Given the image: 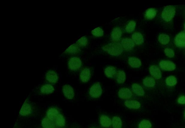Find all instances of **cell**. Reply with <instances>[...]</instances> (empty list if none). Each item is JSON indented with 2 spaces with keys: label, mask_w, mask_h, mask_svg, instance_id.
I'll return each mask as SVG.
<instances>
[{
  "label": "cell",
  "mask_w": 185,
  "mask_h": 128,
  "mask_svg": "<svg viewBox=\"0 0 185 128\" xmlns=\"http://www.w3.org/2000/svg\"><path fill=\"white\" fill-rule=\"evenodd\" d=\"M132 40L137 45H141L144 42V38L143 35L139 32H136L132 35Z\"/></svg>",
  "instance_id": "obj_15"
},
{
  "label": "cell",
  "mask_w": 185,
  "mask_h": 128,
  "mask_svg": "<svg viewBox=\"0 0 185 128\" xmlns=\"http://www.w3.org/2000/svg\"><path fill=\"white\" fill-rule=\"evenodd\" d=\"M33 112V109L30 104L26 100L22 107L19 113L20 115L24 116L30 115Z\"/></svg>",
  "instance_id": "obj_8"
},
{
  "label": "cell",
  "mask_w": 185,
  "mask_h": 128,
  "mask_svg": "<svg viewBox=\"0 0 185 128\" xmlns=\"http://www.w3.org/2000/svg\"><path fill=\"white\" fill-rule=\"evenodd\" d=\"M112 126L113 128H121L122 122L120 117L115 116L112 119Z\"/></svg>",
  "instance_id": "obj_27"
},
{
  "label": "cell",
  "mask_w": 185,
  "mask_h": 128,
  "mask_svg": "<svg viewBox=\"0 0 185 128\" xmlns=\"http://www.w3.org/2000/svg\"></svg>",
  "instance_id": "obj_37"
},
{
  "label": "cell",
  "mask_w": 185,
  "mask_h": 128,
  "mask_svg": "<svg viewBox=\"0 0 185 128\" xmlns=\"http://www.w3.org/2000/svg\"><path fill=\"white\" fill-rule=\"evenodd\" d=\"M118 95L120 98L127 99L132 97V93L128 88H122L119 91Z\"/></svg>",
  "instance_id": "obj_14"
},
{
  "label": "cell",
  "mask_w": 185,
  "mask_h": 128,
  "mask_svg": "<svg viewBox=\"0 0 185 128\" xmlns=\"http://www.w3.org/2000/svg\"><path fill=\"white\" fill-rule=\"evenodd\" d=\"M62 91L64 96L68 99H72L74 98V93L73 88L70 85H64L63 86Z\"/></svg>",
  "instance_id": "obj_9"
},
{
  "label": "cell",
  "mask_w": 185,
  "mask_h": 128,
  "mask_svg": "<svg viewBox=\"0 0 185 128\" xmlns=\"http://www.w3.org/2000/svg\"><path fill=\"white\" fill-rule=\"evenodd\" d=\"M152 124L149 121L143 120L139 124V128H151L152 127Z\"/></svg>",
  "instance_id": "obj_33"
},
{
  "label": "cell",
  "mask_w": 185,
  "mask_h": 128,
  "mask_svg": "<svg viewBox=\"0 0 185 128\" xmlns=\"http://www.w3.org/2000/svg\"><path fill=\"white\" fill-rule=\"evenodd\" d=\"M178 102L180 104H185V97L184 96H182L179 97L178 99Z\"/></svg>",
  "instance_id": "obj_35"
},
{
  "label": "cell",
  "mask_w": 185,
  "mask_h": 128,
  "mask_svg": "<svg viewBox=\"0 0 185 128\" xmlns=\"http://www.w3.org/2000/svg\"><path fill=\"white\" fill-rule=\"evenodd\" d=\"M45 78L49 82L55 83L57 82L59 79L58 75L55 71L49 70L46 73Z\"/></svg>",
  "instance_id": "obj_10"
},
{
  "label": "cell",
  "mask_w": 185,
  "mask_h": 128,
  "mask_svg": "<svg viewBox=\"0 0 185 128\" xmlns=\"http://www.w3.org/2000/svg\"><path fill=\"white\" fill-rule=\"evenodd\" d=\"M176 46L179 48L185 47V31H183L176 36L174 40Z\"/></svg>",
  "instance_id": "obj_7"
},
{
  "label": "cell",
  "mask_w": 185,
  "mask_h": 128,
  "mask_svg": "<svg viewBox=\"0 0 185 128\" xmlns=\"http://www.w3.org/2000/svg\"><path fill=\"white\" fill-rule=\"evenodd\" d=\"M128 64L132 67L139 68L141 66L140 59L136 57H131L128 59Z\"/></svg>",
  "instance_id": "obj_18"
},
{
  "label": "cell",
  "mask_w": 185,
  "mask_h": 128,
  "mask_svg": "<svg viewBox=\"0 0 185 128\" xmlns=\"http://www.w3.org/2000/svg\"><path fill=\"white\" fill-rule=\"evenodd\" d=\"M80 51L79 47L76 44H72L66 49L64 53L74 54L77 53Z\"/></svg>",
  "instance_id": "obj_23"
},
{
  "label": "cell",
  "mask_w": 185,
  "mask_h": 128,
  "mask_svg": "<svg viewBox=\"0 0 185 128\" xmlns=\"http://www.w3.org/2000/svg\"><path fill=\"white\" fill-rule=\"evenodd\" d=\"M143 83L144 85L147 87H153L155 85V80L151 77H147L143 80Z\"/></svg>",
  "instance_id": "obj_25"
},
{
  "label": "cell",
  "mask_w": 185,
  "mask_h": 128,
  "mask_svg": "<svg viewBox=\"0 0 185 128\" xmlns=\"http://www.w3.org/2000/svg\"><path fill=\"white\" fill-rule=\"evenodd\" d=\"M121 45L123 49L126 51H130L133 49L135 44L133 41L128 38H124L121 41Z\"/></svg>",
  "instance_id": "obj_11"
},
{
  "label": "cell",
  "mask_w": 185,
  "mask_h": 128,
  "mask_svg": "<svg viewBox=\"0 0 185 128\" xmlns=\"http://www.w3.org/2000/svg\"><path fill=\"white\" fill-rule=\"evenodd\" d=\"M132 89L134 93L139 96H143L145 94V91L143 88L139 84L135 83L132 85Z\"/></svg>",
  "instance_id": "obj_19"
},
{
  "label": "cell",
  "mask_w": 185,
  "mask_h": 128,
  "mask_svg": "<svg viewBox=\"0 0 185 128\" xmlns=\"http://www.w3.org/2000/svg\"><path fill=\"white\" fill-rule=\"evenodd\" d=\"M184 29H185V23L184 24Z\"/></svg>",
  "instance_id": "obj_36"
},
{
  "label": "cell",
  "mask_w": 185,
  "mask_h": 128,
  "mask_svg": "<svg viewBox=\"0 0 185 128\" xmlns=\"http://www.w3.org/2000/svg\"><path fill=\"white\" fill-rule=\"evenodd\" d=\"M92 34L93 35L96 37H100L103 36L104 34V32L103 30L100 27L95 29L91 32Z\"/></svg>",
  "instance_id": "obj_32"
},
{
  "label": "cell",
  "mask_w": 185,
  "mask_h": 128,
  "mask_svg": "<svg viewBox=\"0 0 185 128\" xmlns=\"http://www.w3.org/2000/svg\"><path fill=\"white\" fill-rule=\"evenodd\" d=\"M159 66L163 70L172 71L176 69V65L172 61L162 60L159 63Z\"/></svg>",
  "instance_id": "obj_6"
},
{
  "label": "cell",
  "mask_w": 185,
  "mask_h": 128,
  "mask_svg": "<svg viewBox=\"0 0 185 128\" xmlns=\"http://www.w3.org/2000/svg\"><path fill=\"white\" fill-rule=\"evenodd\" d=\"M54 88L52 85L45 84L42 86L40 89V91L42 94H49L53 93Z\"/></svg>",
  "instance_id": "obj_21"
},
{
  "label": "cell",
  "mask_w": 185,
  "mask_h": 128,
  "mask_svg": "<svg viewBox=\"0 0 185 128\" xmlns=\"http://www.w3.org/2000/svg\"><path fill=\"white\" fill-rule=\"evenodd\" d=\"M100 123L103 127H109L111 125L112 121L111 119L108 116L102 115L100 118Z\"/></svg>",
  "instance_id": "obj_17"
},
{
  "label": "cell",
  "mask_w": 185,
  "mask_h": 128,
  "mask_svg": "<svg viewBox=\"0 0 185 128\" xmlns=\"http://www.w3.org/2000/svg\"><path fill=\"white\" fill-rule=\"evenodd\" d=\"M104 73L108 78H113L116 74V69L112 66H108L105 69Z\"/></svg>",
  "instance_id": "obj_20"
},
{
  "label": "cell",
  "mask_w": 185,
  "mask_h": 128,
  "mask_svg": "<svg viewBox=\"0 0 185 128\" xmlns=\"http://www.w3.org/2000/svg\"><path fill=\"white\" fill-rule=\"evenodd\" d=\"M41 125L43 128H65L66 120L60 111L52 112L46 114Z\"/></svg>",
  "instance_id": "obj_1"
},
{
  "label": "cell",
  "mask_w": 185,
  "mask_h": 128,
  "mask_svg": "<svg viewBox=\"0 0 185 128\" xmlns=\"http://www.w3.org/2000/svg\"><path fill=\"white\" fill-rule=\"evenodd\" d=\"M125 106L130 109H138L140 107V102L136 100H127L125 102Z\"/></svg>",
  "instance_id": "obj_16"
},
{
  "label": "cell",
  "mask_w": 185,
  "mask_h": 128,
  "mask_svg": "<svg viewBox=\"0 0 185 128\" xmlns=\"http://www.w3.org/2000/svg\"><path fill=\"white\" fill-rule=\"evenodd\" d=\"M103 50L112 56H119L123 52V48L120 42L110 43L102 47Z\"/></svg>",
  "instance_id": "obj_2"
},
{
  "label": "cell",
  "mask_w": 185,
  "mask_h": 128,
  "mask_svg": "<svg viewBox=\"0 0 185 128\" xmlns=\"http://www.w3.org/2000/svg\"><path fill=\"white\" fill-rule=\"evenodd\" d=\"M81 61L79 58L73 57L70 58L68 62L69 69L72 71H76L80 69Z\"/></svg>",
  "instance_id": "obj_4"
},
{
  "label": "cell",
  "mask_w": 185,
  "mask_h": 128,
  "mask_svg": "<svg viewBox=\"0 0 185 128\" xmlns=\"http://www.w3.org/2000/svg\"><path fill=\"white\" fill-rule=\"evenodd\" d=\"M76 44L79 47H85L88 44L87 38L85 36L83 37L76 42Z\"/></svg>",
  "instance_id": "obj_31"
},
{
  "label": "cell",
  "mask_w": 185,
  "mask_h": 128,
  "mask_svg": "<svg viewBox=\"0 0 185 128\" xmlns=\"http://www.w3.org/2000/svg\"><path fill=\"white\" fill-rule=\"evenodd\" d=\"M158 40L160 43L163 45H166L169 43L170 38L168 35L164 34H161L159 37Z\"/></svg>",
  "instance_id": "obj_28"
},
{
  "label": "cell",
  "mask_w": 185,
  "mask_h": 128,
  "mask_svg": "<svg viewBox=\"0 0 185 128\" xmlns=\"http://www.w3.org/2000/svg\"><path fill=\"white\" fill-rule=\"evenodd\" d=\"M122 34L121 30L119 28H115L113 29L111 33V38L114 41H117L120 40Z\"/></svg>",
  "instance_id": "obj_22"
},
{
  "label": "cell",
  "mask_w": 185,
  "mask_h": 128,
  "mask_svg": "<svg viewBox=\"0 0 185 128\" xmlns=\"http://www.w3.org/2000/svg\"><path fill=\"white\" fill-rule=\"evenodd\" d=\"M150 74L155 79L158 80L162 78V73L157 66H152L149 68Z\"/></svg>",
  "instance_id": "obj_13"
},
{
  "label": "cell",
  "mask_w": 185,
  "mask_h": 128,
  "mask_svg": "<svg viewBox=\"0 0 185 128\" xmlns=\"http://www.w3.org/2000/svg\"><path fill=\"white\" fill-rule=\"evenodd\" d=\"M136 23L134 20H131L127 25L125 28V30L127 32H132L134 31L135 30Z\"/></svg>",
  "instance_id": "obj_30"
},
{
  "label": "cell",
  "mask_w": 185,
  "mask_h": 128,
  "mask_svg": "<svg viewBox=\"0 0 185 128\" xmlns=\"http://www.w3.org/2000/svg\"><path fill=\"white\" fill-rule=\"evenodd\" d=\"M175 14V9L172 6H167L164 7L163 10L162 16L164 21L169 22L171 21L174 18Z\"/></svg>",
  "instance_id": "obj_3"
},
{
  "label": "cell",
  "mask_w": 185,
  "mask_h": 128,
  "mask_svg": "<svg viewBox=\"0 0 185 128\" xmlns=\"http://www.w3.org/2000/svg\"><path fill=\"white\" fill-rule=\"evenodd\" d=\"M116 80L118 83H123L126 80V75L123 71H119L116 74Z\"/></svg>",
  "instance_id": "obj_24"
},
{
  "label": "cell",
  "mask_w": 185,
  "mask_h": 128,
  "mask_svg": "<svg viewBox=\"0 0 185 128\" xmlns=\"http://www.w3.org/2000/svg\"><path fill=\"white\" fill-rule=\"evenodd\" d=\"M166 82L168 86H173L177 83V79L174 76H170L166 78Z\"/></svg>",
  "instance_id": "obj_29"
},
{
  "label": "cell",
  "mask_w": 185,
  "mask_h": 128,
  "mask_svg": "<svg viewBox=\"0 0 185 128\" xmlns=\"http://www.w3.org/2000/svg\"><path fill=\"white\" fill-rule=\"evenodd\" d=\"M91 73L89 68H85L81 71L80 78L81 81L84 83H86L90 79Z\"/></svg>",
  "instance_id": "obj_12"
},
{
  "label": "cell",
  "mask_w": 185,
  "mask_h": 128,
  "mask_svg": "<svg viewBox=\"0 0 185 128\" xmlns=\"http://www.w3.org/2000/svg\"><path fill=\"white\" fill-rule=\"evenodd\" d=\"M102 90L100 83H95L90 88L89 90V95L92 97L97 98L99 97L102 94Z\"/></svg>",
  "instance_id": "obj_5"
},
{
  "label": "cell",
  "mask_w": 185,
  "mask_h": 128,
  "mask_svg": "<svg viewBox=\"0 0 185 128\" xmlns=\"http://www.w3.org/2000/svg\"><path fill=\"white\" fill-rule=\"evenodd\" d=\"M166 55L169 57L172 58L174 57L175 55L174 51L171 49L166 48L164 50Z\"/></svg>",
  "instance_id": "obj_34"
},
{
  "label": "cell",
  "mask_w": 185,
  "mask_h": 128,
  "mask_svg": "<svg viewBox=\"0 0 185 128\" xmlns=\"http://www.w3.org/2000/svg\"><path fill=\"white\" fill-rule=\"evenodd\" d=\"M156 14H157V11L154 8H149L146 11L145 18L147 19H152L155 18Z\"/></svg>",
  "instance_id": "obj_26"
}]
</instances>
